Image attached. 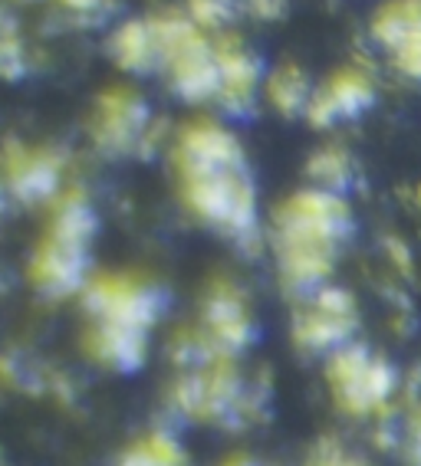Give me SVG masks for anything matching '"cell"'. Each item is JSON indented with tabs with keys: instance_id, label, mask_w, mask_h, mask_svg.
<instances>
[{
	"instance_id": "7c38bea8",
	"label": "cell",
	"mask_w": 421,
	"mask_h": 466,
	"mask_svg": "<svg viewBox=\"0 0 421 466\" xmlns=\"http://www.w3.org/2000/svg\"><path fill=\"white\" fill-rule=\"evenodd\" d=\"M372 36L388 50L392 66L421 79V0H392L372 20Z\"/></svg>"
},
{
	"instance_id": "2e32d148",
	"label": "cell",
	"mask_w": 421,
	"mask_h": 466,
	"mask_svg": "<svg viewBox=\"0 0 421 466\" xmlns=\"http://www.w3.org/2000/svg\"><path fill=\"white\" fill-rule=\"evenodd\" d=\"M89 351L102 365L116 368V371H135L145 361V351H149V332L96 322V329L89 332Z\"/></svg>"
},
{
	"instance_id": "277c9868",
	"label": "cell",
	"mask_w": 421,
	"mask_h": 466,
	"mask_svg": "<svg viewBox=\"0 0 421 466\" xmlns=\"http://www.w3.org/2000/svg\"><path fill=\"white\" fill-rule=\"evenodd\" d=\"M149 24H152L155 43H159L161 66L169 69L171 89L188 102H204L210 96H218V59H214V46L201 36L198 24L178 17V14H165V17H155Z\"/></svg>"
},
{
	"instance_id": "8fae6325",
	"label": "cell",
	"mask_w": 421,
	"mask_h": 466,
	"mask_svg": "<svg viewBox=\"0 0 421 466\" xmlns=\"http://www.w3.org/2000/svg\"><path fill=\"white\" fill-rule=\"evenodd\" d=\"M149 106L128 89L102 92L93 116V138L102 151L122 155V151L142 148V138L149 132Z\"/></svg>"
},
{
	"instance_id": "44dd1931",
	"label": "cell",
	"mask_w": 421,
	"mask_h": 466,
	"mask_svg": "<svg viewBox=\"0 0 421 466\" xmlns=\"http://www.w3.org/2000/svg\"><path fill=\"white\" fill-rule=\"evenodd\" d=\"M188 10L198 26H221L234 17L237 0H188Z\"/></svg>"
},
{
	"instance_id": "ba28073f",
	"label": "cell",
	"mask_w": 421,
	"mask_h": 466,
	"mask_svg": "<svg viewBox=\"0 0 421 466\" xmlns=\"http://www.w3.org/2000/svg\"><path fill=\"white\" fill-rule=\"evenodd\" d=\"M355 332V299L339 286H320L310 296V306L296 316L293 339L313 355H333L349 345Z\"/></svg>"
},
{
	"instance_id": "6da1fadb",
	"label": "cell",
	"mask_w": 421,
	"mask_h": 466,
	"mask_svg": "<svg viewBox=\"0 0 421 466\" xmlns=\"http://www.w3.org/2000/svg\"><path fill=\"white\" fill-rule=\"evenodd\" d=\"M353 233V210L343 194L310 187L287 198L273 214V243L283 283L293 292H316L333 273L339 243Z\"/></svg>"
},
{
	"instance_id": "ac0fdd59",
	"label": "cell",
	"mask_w": 421,
	"mask_h": 466,
	"mask_svg": "<svg viewBox=\"0 0 421 466\" xmlns=\"http://www.w3.org/2000/svg\"><path fill=\"white\" fill-rule=\"evenodd\" d=\"M267 99L280 116H300L313 99L310 79L300 66H280L267 79Z\"/></svg>"
},
{
	"instance_id": "5bb4252c",
	"label": "cell",
	"mask_w": 421,
	"mask_h": 466,
	"mask_svg": "<svg viewBox=\"0 0 421 466\" xmlns=\"http://www.w3.org/2000/svg\"><path fill=\"white\" fill-rule=\"evenodd\" d=\"M214 59H218L221 73V106L228 108L231 116H244L247 108L253 106V92H257V83H261V56L247 50L241 40L224 36V40L214 43Z\"/></svg>"
},
{
	"instance_id": "7402d4cb",
	"label": "cell",
	"mask_w": 421,
	"mask_h": 466,
	"mask_svg": "<svg viewBox=\"0 0 421 466\" xmlns=\"http://www.w3.org/2000/svg\"><path fill=\"white\" fill-rule=\"evenodd\" d=\"M313 466H363V463H355V460L343 457L333 443H323L320 453H316V460H313Z\"/></svg>"
},
{
	"instance_id": "9a60e30c",
	"label": "cell",
	"mask_w": 421,
	"mask_h": 466,
	"mask_svg": "<svg viewBox=\"0 0 421 466\" xmlns=\"http://www.w3.org/2000/svg\"><path fill=\"white\" fill-rule=\"evenodd\" d=\"M7 184L26 204L46 200L59 187V161L46 151H10L7 155Z\"/></svg>"
},
{
	"instance_id": "ffe728a7",
	"label": "cell",
	"mask_w": 421,
	"mask_h": 466,
	"mask_svg": "<svg viewBox=\"0 0 421 466\" xmlns=\"http://www.w3.org/2000/svg\"><path fill=\"white\" fill-rule=\"evenodd\" d=\"M306 171L316 181V187L343 194V187H349V181H353V158L343 148H323L310 158Z\"/></svg>"
},
{
	"instance_id": "484cf974",
	"label": "cell",
	"mask_w": 421,
	"mask_h": 466,
	"mask_svg": "<svg viewBox=\"0 0 421 466\" xmlns=\"http://www.w3.org/2000/svg\"><path fill=\"white\" fill-rule=\"evenodd\" d=\"M412 437H415V447L421 450V408L415 410V417H412Z\"/></svg>"
},
{
	"instance_id": "e0dca14e",
	"label": "cell",
	"mask_w": 421,
	"mask_h": 466,
	"mask_svg": "<svg viewBox=\"0 0 421 466\" xmlns=\"http://www.w3.org/2000/svg\"><path fill=\"white\" fill-rule=\"evenodd\" d=\"M112 56L128 73H152L161 66V53L155 43L152 24L149 20H128L112 36Z\"/></svg>"
},
{
	"instance_id": "9c48e42d",
	"label": "cell",
	"mask_w": 421,
	"mask_h": 466,
	"mask_svg": "<svg viewBox=\"0 0 421 466\" xmlns=\"http://www.w3.org/2000/svg\"><path fill=\"white\" fill-rule=\"evenodd\" d=\"M201 335L208 339L214 359H234L237 351H244L257 339V329H253L244 296L228 279H214V286L208 289Z\"/></svg>"
},
{
	"instance_id": "603a6c76",
	"label": "cell",
	"mask_w": 421,
	"mask_h": 466,
	"mask_svg": "<svg viewBox=\"0 0 421 466\" xmlns=\"http://www.w3.org/2000/svg\"><path fill=\"white\" fill-rule=\"evenodd\" d=\"M247 7L263 20H277L283 14V7H287V0H247Z\"/></svg>"
},
{
	"instance_id": "7a4b0ae2",
	"label": "cell",
	"mask_w": 421,
	"mask_h": 466,
	"mask_svg": "<svg viewBox=\"0 0 421 466\" xmlns=\"http://www.w3.org/2000/svg\"><path fill=\"white\" fill-rule=\"evenodd\" d=\"M96 233V214L83 200V194H69L59 200L56 214L50 220V230L36 247L30 276L40 292L46 296H69L79 286H86L89 269V240Z\"/></svg>"
},
{
	"instance_id": "d4e9b609",
	"label": "cell",
	"mask_w": 421,
	"mask_h": 466,
	"mask_svg": "<svg viewBox=\"0 0 421 466\" xmlns=\"http://www.w3.org/2000/svg\"><path fill=\"white\" fill-rule=\"evenodd\" d=\"M388 250H392V259H398V263H402V273H408V269H412V259H408V253H405L402 243H388Z\"/></svg>"
},
{
	"instance_id": "cb8c5ba5",
	"label": "cell",
	"mask_w": 421,
	"mask_h": 466,
	"mask_svg": "<svg viewBox=\"0 0 421 466\" xmlns=\"http://www.w3.org/2000/svg\"><path fill=\"white\" fill-rule=\"evenodd\" d=\"M63 4L79 10V14H99V10L109 7V0H63Z\"/></svg>"
},
{
	"instance_id": "30bf717a",
	"label": "cell",
	"mask_w": 421,
	"mask_h": 466,
	"mask_svg": "<svg viewBox=\"0 0 421 466\" xmlns=\"http://www.w3.org/2000/svg\"><path fill=\"white\" fill-rule=\"evenodd\" d=\"M244 165V151L237 138L224 126L214 122H194L181 128L175 142V167L178 177L194 175H214V171H228V167Z\"/></svg>"
},
{
	"instance_id": "d6986e66",
	"label": "cell",
	"mask_w": 421,
	"mask_h": 466,
	"mask_svg": "<svg viewBox=\"0 0 421 466\" xmlns=\"http://www.w3.org/2000/svg\"><path fill=\"white\" fill-rule=\"evenodd\" d=\"M118 466H188V457H185V447L171 433L159 431L135 443Z\"/></svg>"
},
{
	"instance_id": "52a82bcc",
	"label": "cell",
	"mask_w": 421,
	"mask_h": 466,
	"mask_svg": "<svg viewBox=\"0 0 421 466\" xmlns=\"http://www.w3.org/2000/svg\"><path fill=\"white\" fill-rule=\"evenodd\" d=\"M86 306L96 322L149 332L161 316V292L152 283H142L132 276H99L86 286Z\"/></svg>"
},
{
	"instance_id": "8992f818",
	"label": "cell",
	"mask_w": 421,
	"mask_h": 466,
	"mask_svg": "<svg viewBox=\"0 0 421 466\" xmlns=\"http://www.w3.org/2000/svg\"><path fill=\"white\" fill-rule=\"evenodd\" d=\"M326 378L336 404L353 417L382 410L398 388L395 368L385 359H375L359 341H349L329 355Z\"/></svg>"
},
{
	"instance_id": "4316f807",
	"label": "cell",
	"mask_w": 421,
	"mask_h": 466,
	"mask_svg": "<svg viewBox=\"0 0 421 466\" xmlns=\"http://www.w3.org/2000/svg\"><path fill=\"white\" fill-rule=\"evenodd\" d=\"M224 466H253V463H251V460H247V457H231Z\"/></svg>"
},
{
	"instance_id": "4fadbf2b",
	"label": "cell",
	"mask_w": 421,
	"mask_h": 466,
	"mask_svg": "<svg viewBox=\"0 0 421 466\" xmlns=\"http://www.w3.org/2000/svg\"><path fill=\"white\" fill-rule=\"evenodd\" d=\"M375 99L372 79L363 69H339L323 89L313 92L310 106H306V118L313 128H326L336 118H355L363 116L365 108Z\"/></svg>"
},
{
	"instance_id": "5b68a950",
	"label": "cell",
	"mask_w": 421,
	"mask_h": 466,
	"mask_svg": "<svg viewBox=\"0 0 421 466\" xmlns=\"http://www.w3.org/2000/svg\"><path fill=\"white\" fill-rule=\"evenodd\" d=\"M181 198L201 220L228 230L237 243H257V194L244 165L181 177Z\"/></svg>"
},
{
	"instance_id": "3957f363",
	"label": "cell",
	"mask_w": 421,
	"mask_h": 466,
	"mask_svg": "<svg viewBox=\"0 0 421 466\" xmlns=\"http://www.w3.org/2000/svg\"><path fill=\"white\" fill-rule=\"evenodd\" d=\"M171 408L181 417L210 420L221 427H241L261 414V391L247 388L234 359H218L185 375L171 388Z\"/></svg>"
}]
</instances>
